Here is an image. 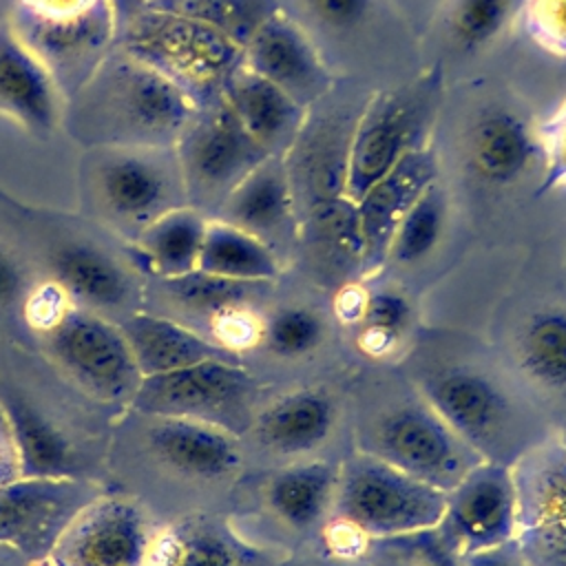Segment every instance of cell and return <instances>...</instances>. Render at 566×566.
<instances>
[{
  "label": "cell",
  "mask_w": 566,
  "mask_h": 566,
  "mask_svg": "<svg viewBox=\"0 0 566 566\" xmlns=\"http://www.w3.org/2000/svg\"><path fill=\"white\" fill-rule=\"evenodd\" d=\"M367 453L431 486L449 491L482 455L427 402L405 405L380 418Z\"/></svg>",
  "instance_id": "7c38bea8"
},
{
  "label": "cell",
  "mask_w": 566,
  "mask_h": 566,
  "mask_svg": "<svg viewBox=\"0 0 566 566\" xmlns=\"http://www.w3.org/2000/svg\"><path fill=\"white\" fill-rule=\"evenodd\" d=\"M409 553L405 555L407 566H460V559L433 535V531L407 535Z\"/></svg>",
  "instance_id": "60d3db41"
},
{
  "label": "cell",
  "mask_w": 566,
  "mask_h": 566,
  "mask_svg": "<svg viewBox=\"0 0 566 566\" xmlns=\"http://www.w3.org/2000/svg\"><path fill=\"white\" fill-rule=\"evenodd\" d=\"M208 221L195 206L170 208L150 221L130 243L142 272L155 279H177L195 272Z\"/></svg>",
  "instance_id": "83f0119b"
},
{
  "label": "cell",
  "mask_w": 566,
  "mask_h": 566,
  "mask_svg": "<svg viewBox=\"0 0 566 566\" xmlns=\"http://www.w3.org/2000/svg\"><path fill=\"white\" fill-rule=\"evenodd\" d=\"M146 566H256V557L223 517L192 513L159 528Z\"/></svg>",
  "instance_id": "d4e9b609"
},
{
  "label": "cell",
  "mask_w": 566,
  "mask_h": 566,
  "mask_svg": "<svg viewBox=\"0 0 566 566\" xmlns=\"http://www.w3.org/2000/svg\"><path fill=\"white\" fill-rule=\"evenodd\" d=\"M75 106L82 135L111 148L175 146L195 113L181 86L126 51L95 66Z\"/></svg>",
  "instance_id": "3957f363"
},
{
  "label": "cell",
  "mask_w": 566,
  "mask_h": 566,
  "mask_svg": "<svg viewBox=\"0 0 566 566\" xmlns=\"http://www.w3.org/2000/svg\"><path fill=\"white\" fill-rule=\"evenodd\" d=\"M409 316V301L394 290H380L367 296L360 307L367 347L374 352H382L385 347H389L396 336L407 327Z\"/></svg>",
  "instance_id": "d590c367"
},
{
  "label": "cell",
  "mask_w": 566,
  "mask_h": 566,
  "mask_svg": "<svg viewBox=\"0 0 566 566\" xmlns=\"http://www.w3.org/2000/svg\"><path fill=\"white\" fill-rule=\"evenodd\" d=\"M44 279L33 281L29 276L27 265L11 250L0 245V312H15L20 329H22V345L24 347H29L24 312H27V305H29V298H31L33 290Z\"/></svg>",
  "instance_id": "8d00e7d4"
},
{
  "label": "cell",
  "mask_w": 566,
  "mask_h": 566,
  "mask_svg": "<svg viewBox=\"0 0 566 566\" xmlns=\"http://www.w3.org/2000/svg\"><path fill=\"white\" fill-rule=\"evenodd\" d=\"M18 478H22L20 453H18L11 427L0 409V486L13 482Z\"/></svg>",
  "instance_id": "7bdbcfd3"
},
{
  "label": "cell",
  "mask_w": 566,
  "mask_h": 566,
  "mask_svg": "<svg viewBox=\"0 0 566 566\" xmlns=\"http://www.w3.org/2000/svg\"><path fill=\"white\" fill-rule=\"evenodd\" d=\"M254 376L243 363L203 360L175 371L146 376L133 398V409L188 418L239 436L250 427Z\"/></svg>",
  "instance_id": "52a82bcc"
},
{
  "label": "cell",
  "mask_w": 566,
  "mask_h": 566,
  "mask_svg": "<svg viewBox=\"0 0 566 566\" xmlns=\"http://www.w3.org/2000/svg\"><path fill=\"white\" fill-rule=\"evenodd\" d=\"M221 221L265 234L283 230L294 219V188L285 155H268L221 201ZM268 243V241H265Z\"/></svg>",
  "instance_id": "484cf974"
},
{
  "label": "cell",
  "mask_w": 566,
  "mask_h": 566,
  "mask_svg": "<svg viewBox=\"0 0 566 566\" xmlns=\"http://www.w3.org/2000/svg\"><path fill=\"white\" fill-rule=\"evenodd\" d=\"M336 407L321 389H296L270 402L252 422L259 442L279 453H307L334 429Z\"/></svg>",
  "instance_id": "4316f807"
},
{
  "label": "cell",
  "mask_w": 566,
  "mask_h": 566,
  "mask_svg": "<svg viewBox=\"0 0 566 566\" xmlns=\"http://www.w3.org/2000/svg\"><path fill=\"white\" fill-rule=\"evenodd\" d=\"M146 9L179 15L245 46L254 31L279 11L276 0H146Z\"/></svg>",
  "instance_id": "4dcf8cb0"
},
{
  "label": "cell",
  "mask_w": 566,
  "mask_h": 566,
  "mask_svg": "<svg viewBox=\"0 0 566 566\" xmlns=\"http://www.w3.org/2000/svg\"><path fill=\"white\" fill-rule=\"evenodd\" d=\"M436 153L424 144L402 155L400 161L354 203L360 261L367 268H378L387 259L400 219L424 188L436 181Z\"/></svg>",
  "instance_id": "d6986e66"
},
{
  "label": "cell",
  "mask_w": 566,
  "mask_h": 566,
  "mask_svg": "<svg viewBox=\"0 0 566 566\" xmlns=\"http://www.w3.org/2000/svg\"><path fill=\"white\" fill-rule=\"evenodd\" d=\"M438 539L455 555H469L515 537L517 489L513 469L497 460L475 462L449 491Z\"/></svg>",
  "instance_id": "5bb4252c"
},
{
  "label": "cell",
  "mask_w": 566,
  "mask_h": 566,
  "mask_svg": "<svg viewBox=\"0 0 566 566\" xmlns=\"http://www.w3.org/2000/svg\"><path fill=\"white\" fill-rule=\"evenodd\" d=\"M564 436H566V433H564Z\"/></svg>",
  "instance_id": "bcb514c9"
},
{
  "label": "cell",
  "mask_w": 566,
  "mask_h": 566,
  "mask_svg": "<svg viewBox=\"0 0 566 566\" xmlns=\"http://www.w3.org/2000/svg\"><path fill=\"white\" fill-rule=\"evenodd\" d=\"M241 464L237 433L128 407L113 424L102 486L135 500L164 526L192 513H210L199 493L230 482Z\"/></svg>",
  "instance_id": "6da1fadb"
},
{
  "label": "cell",
  "mask_w": 566,
  "mask_h": 566,
  "mask_svg": "<svg viewBox=\"0 0 566 566\" xmlns=\"http://www.w3.org/2000/svg\"><path fill=\"white\" fill-rule=\"evenodd\" d=\"M458 559H460V566H531L520 544L515 542V537L504 544L462 555Z\"/></svg>",
  "instance_id": "b9f144b4"
},
{
  "label": "cell",
  "mask_w": 566,
  "mask_h": 566,
  "mask_svg": "<svg viewBox=\"0 0 566 566\" xmlns=\"http://www.w3.org/2000/svg\"><path fill=\"white\" fill-rule=\"evenodd\" d=\"M142 376H157L203 360H234L241 356L179 321L139 310L119 323Z\"/></svg>",
  "instance_id": "603a6c76"
},
{
  "label": "cell",
  "mask_w": 566,
  "mask_h": 566,
  "mask_svg": "<svg viewBox=\"0 0 566 566\" xmlns=\"http://www.w3.org/2000/svg\"><path fill=\"white\" fill-rule=\"evenodd\" d=\"M157 150L161 148H106L93 170L95 199L106 223L130 243L159 214L186 206L175 197L177 188L184 190L179 164L170 168Z\"/></svg>",
  "instance_id": "30bf717a"
},
{
  "label": "cell",
  "mask_w": 566,
  "mask_h": 566,
  "mask_svg": "<svg viewBox=\"0 0 566 566\" xmlns=\"http://www.w3.org/2000/svg\"><path fill=\"white\" fill-rule=\"evenodd\" d=\"M29 49L57 71L75 66L108 42L113 18L106 0H18Z\"/></svg>",
  "instance_id": "e0dca14e"
},
{
  "label": "cell",
  "mask_w": 566,
  "mask_h": 566,
  "mask_svg": "<svg viewBox=\"0 0 566 566\" xmlns=\"http://www.w3.org/2000/svg\"><path fill=\"white\" fill-rule=\"evenodd\" d=\"M124 51L170 77L186 93L214 86L221 91L223 80L243 57V49L214 29L150 9L130 27Z\"/></svg>",
  "instance_id": "ba28073f"
},
{
  "label": "cell",
  "mask_w": 566,
  "mask_h": 566,
  "mask_svg": "<svg viewBox=\"0 0 566 566\" xmlns=\"http://www.w3.org/2000/svg\"><path fill=\"white\" fill-rule=\"evenodd\" d=\"M338 469L329 462H301L279 469L265 486V502L290 526H312L332 506Z\"/></svg>",
  "instance_id": "f546056e"
},
{
  "label": "cell",
  "mask_w": 566,
  "mask_h": 566,
  "mask_svg": "<svg viewBox=\"0 0 566 566\" xmlns=\"http://www.w3.org/2000/svg\"><path fill=\"white\" fill-rule=\"evenodd\" d=\"M31 349L91 398L124 411L144 380L117 323L69 303L40 329Z\"/></svg>",
  "instance_id": "5b68a950"
},
{
  "label": "cell",
  "mask_w": 566,
  "mask_h": 566,
  "mask_svg": "<svg viewBox=\"0 0 566 566\" xmlns=\"http://www.w3.org/2000/svg\"><path fill=\"white\" fill-rule=\"evenodd\" d=\"M447 223V192L433 181L413 201V206L400 219L391 245L389 259L398 263H418L433 252Z\"/></svg>",
  "instance_id": "d6a6232c"
},
{
  "label": "cell",
  "mask_w": 566,
  "mask_h": 566,
  "mask_svg": "<svg viewBox=\"0 0 566 566\" xmlns=\"http://www.w3.org/2000/svg\"><path fill=\"white\" fill-rule=\"evenodd\" d=\"M524 24L539 46L566 55V0H526Z\"/></svg>",
  "instance_id": "f35d334b"
},
{
  "label": "cell",
  "mask_w": 566,
  "mask_h": 566,
  "mask_svg": "<svg viewBox=\"0 0 566 566\" xmlns=\"http://www.w3.org/2000/svg\"><path fill=\"white\" fill-rule=\"evenodd\" d=\"M515 542L531 566H566V436L542 442L513 469Z\"/></svg>",
  "instance_id": "4fadbf2b"
},
{
  "label": "cell",
  "mask_w": 566,
  "mask_h": 566,
  "mask_svg": "<svg viewBox=\"0 0 566 566\" xmlns=\"http://www.w3.org/2000/svg\"><path fill=\"white\" fill-rule=\"evenodd\" d=\"M49 279L69 298L113 323H122L144 305L146 279L135 259L124 261L99 243L71 239L57 243L46 256Z\"/></svg>",
  "instance_id": "2e32d148"
},
{
  "label": "cell",
  "mask_w": 566,
  "mask_h": 566,
  "mask_svg": "<svg viewBox=\"0 0 566 566\" xmlns=\"http://www.w3.org/2000/svg\"><path fill=\"white\" fill-rule=\"evenodd\" d=\"M427 405L482 458L509 416L502 389L484 374L449 369L422 385Z\"/></svg>",
  "instance_id": "ffe728a7"
},
{
  "label": "cell",
  "mask_w": 566,
  "mask_h": 566,
  "mask_svg": "<svg viewBox=\"0 0 566 566\" xmlns=\"http://www.w3.org/2000/svg\"><path fill=\"white\" fill-rule=\"evenodd\" d=\"M197 270L241 283H272L281 274L272 245L228 221H208Z\"/></svg>",
  "instance_id": "f1b7e54d"
},
{
  "label": "cell",
  "mask_w": 566,
  "mask_h": 566,
  "mask_svg": "<svg viewBox=\"0 0 566 566\" xmlns=\"http://www.w3.org/2000/svg\"><path fill=\"white\" fill-rule=\"evenodd\" d=\"M535 133H537L539 153L544 159V172H542V184L537 186V195L555 188H564L566 186V99L553 113V117L546 119Z\"/></svg>",
  "instance_id": "74e56055"
},
{
  "label": "cell",
  "mask_w": 566,
  "mask_h": 566,
  "mask_svg": "<svg viewBox=\"0 0 566 566\" xmlns=\"http://www.w3.org/2000/svg\"><path fill=\"white\" fill-rule=\"evenodd\" d=\"M0 115L31 133H51L60 119L53 73L9 22H0Z\"/></svg>",
  "instance_id": "7402d4cb"
},
{
  "label": "cell",
  "mask_w": 566,
  "mask_h": 566,
  "mask_svg": "<svg viewBox=\"0 0 566 566\" xmlns=\"http://www.w3.org/2000/svg\"><path fill=\"white\" fill-rule=\"evenodd\" d=\"M537 153V133L520 113L506 106L480 111L469 128V166L484 184L509 186L517 181Z\"/></svg>",
  "instance_id": "cb8c5ba5"
},
{
  "label": "cell",
  "mask_w": 566,
  "mask_h": 566,
  "mask_svg": "<svg viewBox=\"0 0 566 566\" xmlns=\"http://www.w3.org/2000/svg\"><path fill=\"white\" fill-rule=\"evenodd\" d=\"M447 491L431 486L374 453H356L340 469L332 509L363 537L396 539L436 531Z\"/></svg>",
  "instance_id": "277c9868"
},
{
  "label": "cell",
  "mask_w": 566,
  "mask_h": 566,
  "mask_svg": "<svg viewBox=\"0 0 566 566\" xmlns=\"http://www.w3.org/2000/svg\"><path fill=\"white\" fill-rule=\"evenodd\" d=\"M35 566H46V562H38V564H35Z\"/></svg>",
  "instance_id": "f6af8a7d"
},
{
  "label": "cell",
  "mask_w": 566,
  "mask_h": 566,
  "mask_svg": "<svg viewBox=\"0 0 566 566\" xmlns=\"http://www.w3.org/2000/svg\"><path fill=\"white\" fill-rule=\"evenodd\" d=\"M0 566H35V562L27 559L15 548H11L7 544H0Z\"/></svg>",
  "instance_id": "ee69618b"
},
{
  "label": "cell",
  "mask_w": 566,
  "mask_h": 566,
  "mask_svg": "<svg viewBox=\"0 0 566 566\" xmlns=\"http://www.w3.org/2000/svg\"><path fill=\"white\" fill-rule=\"evenodd\" d=\"M241 62L303 106L316 102L332 84V75L307 33L281 11L254 31L243 46Z\"/></svg>",
  "instance_id": "ac0fdd59"
},
{
  "label": "cell",
  "mask_w": 566,
  "mask_h": 566,
  "mask_svg": "<svg viewBox=\"0 0 566 566\" xmlns=\"http://www.w3.org/2000/svg\"><path fill=\"white\" fill-rule=\"evenodd\" d=\"M175 157L190 201L221 206L268 153L248 135L219 95L214 104L190 115L175 144Z\"/></svg>",
  "instance_id": "9c48e42d"
},
{
  "label": "cell",
  "mask_w": 566,
  "mask_h": 566,
  "mask_svg": "<svg viewBox=\"0 0 566 566\" xmlns=\"http://www.w3.org/2000/svg\"><path fill=\"white\" fill-rule=\"evenodd\" d=\"M104 486L69 478H18L0 486V544L44 562L73 517Z\"/></svg>",
  "instance_id": "9a60e30c"
},
{
  "label": "cell",
  "mask_w": 566,
  "mask_h": 566,
  "mask_svg": "<svg viewBox=\"0 0 566 566\" xmlns=\"http://www.w3.org/2000/svg\"><path fill=\"white\" fill-rule=\"evenodd\" d=\"M438 75L378 91L363 108L343 164V195L356 203L402 155L424 146L438 106Z\"/></svg>",
  "instance_id": "8992f818"
},
{
  "label": "cell",
  "mask_w": 566,
  "mask_h": 566,
  "mask_svg": "<svg viewBox=\"0 0 566 566\" xmlns=\"http://www.w3.org/2000/svg\"><path fill=\"white\" fill-rule=\"evenodd\" d=\"M511 13V0H451L449 33L464 51L493 42Z\"/></svg>",
  "instance_id": "836d02e7"
},
{
  "label": "cell",
  "mask_w": 566,
  "mask_h": 566,
  "mask_svg": "<svg viewBox=\"0 0 566 566\" xmlns=\"http://www.w3.org/2000/svg\"><path fill=\"white\" fill-rule=\"evenodd\" d=\"M0 409L20 453L22 478L102 484L122 411L91 398L40 352L0 338Z\"/></svg>",
  "instance_id": "7a4b0ae2"
},
{
  "label": "cell",
  "mask_w": 566,
  "mask_h": 566,
  "mask_svg": "<svg viewBox=\"0 0 566 566\" xmlns=\"http://www.w3.org/2000/svg\"><path fill=\"white\" fill-rule=\"evenodd\" d=\"M312 15L332 29H352L365 20L371 0H305Z\"/></svg>",
  "instance_id": "ab89813d"
},
{
  "label": "cell",
  "mask_w": 566,
  "mask_h": 566,
  "mask_svg": "<svg viewBox=\"0 0 566 566\" xmlns=\"http://www.w3.org/2000/svg\"><path fill=\"white\" fill-rule=\"evenodd\" d=\"M159 524L135 500L104 491L60 535L46 566H146Z\"/></svg>",
  "instance_id": "8fae6325"
},
{
  "label": "cell",
  "mask_w": 566,
  "mask_h": 566,
  "mask_svg": "<svg viewBox=\"0 0 566 566\" xmlns=\"http://www.w3.org/2000/svg\"><path fill=\"white\" fill-rule=\"evenodd\" d=\"M520 363L533 380L553 389L566 387L564 307H544L531 314L520 334Z\"/></svg>",
  "instance_id": "1f68e13d"
},
{
  "label": "cell",
  "mask_w": 566,
  "mask_h": 566,
  "mask_svg": "<svg viewBox=\"0 0 566 566\" xmlns=\"http://www.w3.org/2000/svg\"><path fill=\"white\" fill-rule=\"evenodd\" d=\"M323 318L298 305L279 307L263 325V340L281 358H298L316 349L323 338Z\"/></svg>",
  "instance_id": "e575fe53"
},
{
  "label": "cell",
  "mask_w": 566,
  "mask_h": 566,
  "mask_svg": "<svg viewBox=\"0 0 566 566\" xmlns=\"http://www.w3.org/2000/svg\"><path fill=\"white\" fill-rule=\"evenodd\" d=\"M219 95L268 155H287L305 126V106L243 62L223 80Z\"/></svg>",
  "instance_id": "44dd1931"
}]
</instances>
